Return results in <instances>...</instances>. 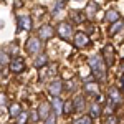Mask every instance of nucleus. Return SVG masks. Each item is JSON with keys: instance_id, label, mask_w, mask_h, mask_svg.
Masks as SVG:
<instances>
[{"instance_id": "obj_5", "label": "nucleus", "mask_w": 124, "mask_h": 124, "mask_svg": "<svg viewBox=\"0 0 124 124\" xmlns=\"http://www.w3.org/2000/svg\"><path fill=\"white\" fill-rule=\"evenodd\" d=\"M103 56H104V61L106 65H109V66H113L114 65V48L113 46H104L103 48Z\"/></svg>"}, {"instance_id": "obj_33", "label": "nucleus", "mask_w": 124, "mask_h": 124, "mask_svg": "<svg viewBox=\"0 0 124 124\" xmlns=\"http://www.w3.org/2000/svg\"><path fill=\"white\" fill-rule=\"evenodd\" d=\"M0 71H2V66H0Z\"/></svg>"}, {"instance_id": "obj_3", "label": "nucleus", "mask_w": 124, "mask_h": 124, "mask_svg": "<svg viewBox=\"0 0 124 124\" xmlns=\"http://www.w3.org/2000/svg\"><path fill=\"white\" fill-rule=\"evenodd\" d=\"M25 50L28 51L30 55H37L40 53V50H41V43H40V40L37 37H31V38L27 40V45H25Z\"/></svg>"}, {"instance_id": "obj_18", "label": "nucleus", "mask_w": 124, "mask_h": 124, "mask_svg": "<svg viewBox=\"0 0 124 124\" xmlns=\"http://www.w3.org/2000/svg\"><path fill=\"white\" fill-rule=\"evenodd\" d=\"M20 113H22V108H20L18 103H13V104L10 106V116L12 117H18Z\"/></svg>"}, {"instance_id": "obj_23", "label": "nucleus", "mask_w": 124, "mask_h": 124, "mask_svg": "<svg viewBox=\"0 0 124 124\" xmlns=\"http://www.w3.org/2000/svg\"><path fill=\"white\" fill-rule=\"evenodd\" d=\"M73 124H93V121H91V117H89V116H83V117L76 119Z\"/></svg>"}, {"instance_id": "obj_25", "label": "nucleus", "mask_w": 124, "mask_h": 124, "mask_svg": "<svg viewBox=\"0 0 124 124\" xmlns=\"http://www.w3.org/2000/svg\"><path fill=\"white\" fill-rule=\"evenodd\" d=\"M27 119H28V114H27V113H20V116L17 117L18 124H25V123H27Z\"/></svg>"}, {"instance_id": "obj_30", "label": "nucleus", "mask_w": 124, "mask_h": 124, "mask_svg": "<svg viewBox=\"0 0 124 124\" xmlns=\"http://www.w3.org/2000/svg\"><path fill=\"white\" fill-rule=\"evenodd\" d=\"M104 124H117V121H116V117H113V116H109L108 119H106Z\"/></svg>"}, {"instance_id": "obj_26", "label": "nucleus", "mask_w": 124, "mask_h": 124, "mask_svg": "<svg viewBox=\"0 0 124 124\" xmlns=\"http://www.w3.org/2000/svg\"><path fill=\"white\" fill-rule=\"evenodd\" d=\"M30 121H31V123H37V121H38L40 119V116H38V111H31V113H30Z\"/></svg>"}, {"instance_id": "obj_27", "label": "nucleus", "mask_w": 124, "mask_h": 124, "mask_svg": "<svg viewBox=\"0 0 124 124\" xmlns=\"http://www.w3.org/2000/svg\"><path fill=\"white\" fill-rule=\"evenodd\" d=\"M55 121H56V116L51 113V114H50L46 119H45V124H55Z\"/></svg>"}, {"instance_id": "obj_1", "label": "nucleus", "mask_w": 124, "mask_h": 124, "mask_svg": "<svg viewBox=\"0 0 124 124\" xmlns=\"http://www.w3.org/2000/svg\"><path fill=\"white\" fill-rule=\"evenodd\" d=\"M88 65H89L91 71H93V76H96L98 79H104V78H106L104 61H103V58H101V56H98V55L89 56V60H88Z\"/></svg>"}, {"instance_id": "obj_12", "label": "nucleus", "mask_w": 124, "mask_h": 124, "mask_svg": "<svg viewBox=\"0 0 124 124\" xmlns=\"http://www.w3.org/2000/svg\"><path fill=\"white\" fill-rule=\"evenodd\" d=\"M46 63H48V56L45 53H40L38 56L35 58V61H33L35 68H43V66H46Z\"/></svg>"}, {"instance_id": "obj_10", "label": "nucleus", "mask_w": 124, "mask_h": 124, "mask_svg": "<svg viewBox=\"0 0 124 124\" xmlns=\"http://www.w3.org/2000/svg\"><path fill=\"white\" fill-rule=\"evenodd\" d=\"M38 37H41V40H50L53 37V28L50 25H43L38 30Z\"/></svg>"}, {"instance_id": "obj_21", "label": "nucleus", "mask_w": 124, "mask_h": 124, "mask_svg": "<svg viewBox=\"0 0 124 124\" xmlns=\"http://www.w3.org/2000/svg\"><path fill=\"white\" fill-rule=\"evenodd\" d=\"M94 12H96V3L94 2L88 3V7H86V15H88L89 18H93V17H94Z\"/></svg>"}, {"instance_id": "obj_32", "label": "nucleus", "mask_w": 124, "mask_h": 124, "mask_svg": "<svg viewBox=\"0 0 124 124\" xmlns=\"http://www.w3.org/2000/svg\"><path fill=\"white\" fill-rule=\"evenodd\" d=\"M0 28H3V22L2 20H0Z\"/></svg>"}, {"instance_id": "obj_20", "label": "nucleus", "mask_w": 124, "mask_h": 124, "mask_svg": "<svg viewBox=\"0 0 124 124\" xmlns=\"http://www.w3.org/2000/svg\"><path fill=\"white\" fill-rule=\"evenodd\" d=\"M73 111H75V104H73V101H71V99L65 101V104H63V113H65V114H71Z\"/></svg>"}, {"instance_id": "obj_15", "label": "nucleus", "mask_w": 124, "mask_h": 124, "mask_svg": "<svg viewBox=\"0 0 124 124\" xmlns=\"http://www.w3.org/2000/svg\"><path fill=\"white\" fill-rule=\"evenodd\" d=\"M101 114V104L96 101L91 104V111H89V117H98V116Z\"/></svg>"}, {"instance_id": "obj_2", "label": "nucleus", "mask_w": 124, "mask_h": 124, "mask_svg": "<svg viewBox=\"0 0 124 124\" xmlns=\"http://www.w3.org/2000/svg\"><path fill=\"white\" fill-rule=\"evenodd\" d=\"M58 35L61 37L63 40H70L75 37V33H73V27H71V23H66V22H61L60 25H58Z\"/></svg>"}, {"instance_id": "obj_31", "label": "nucleus", "mask_w": 124, "mask_h": 124, "mask_svg": "<svg viewBox=\"0 0 124 124\" xmlns=\"http://www.w3.org/2000/svg\"><path fill=\"white\" fill-rule=\"evenodd\" d=\"M121 86H123V89H124V75H123V78H121Z\"/></svg>"}, {"instance_id": "obj_16", "label": "nucleus", "mask_w": 124, "mask_h": 124, "mask_svg": "<svg viewBox=\"0 0 124 124\" xmlns=\"http://www.w3.org/2000/svg\"><path fill=\"white\" fill-rule=\"evenodd\" d=\"M119 20V13L116 12V10H108L106 12V22H111V23H114Z\"/></svg>"}, {"instance_id": "obj_4", "label": "nucleus", "mask_w": 124, "mask_h": 124, "mask_svg": "<svg viewBox=\"0 0 124 124\" xmlns=\"http://www.w3.org/2000/svg\"><path fill=\"white\" fill-rule=\"evenodd\" d=\"M48 91H50V94L53 96V98H60V93L63 91V83H61L60 79L51 81L50 86H48Z\"/></svg>"}, {"instance_id": "obj_22", "label": "nucleus", "mask_w": 124, "mask_h": 124, "mask_svg": "<svg viewBox=\"0 0 124 124\" xmlns=\"http://www.w3.org/2000/svg\"><path fill=\"white\" fill-rule=\"evenodd\" d=\"M63 5H65V2H63V0H60V2H56V3H55V7H53V10H51V13H53V15L56 17L58 13L61 12V8H63Z\"/></svg>"}, {"instance_id": "obj_9", "label": "nucleus", "mask_w": 124, "mask_h": 124, "mask_svg": "<svg viewBox=\"0 0 124 124\" xmlns=\"http://www.w3.org/2000/svg\"><path fill=\"white\" fill-rule=\"evenodd\" d=\"M73 40H75V45L76 46H79V48H83V46H86L88 43H89V38H88V35L86 33H76L75 37H73Z\"/></svg>"}, {"instance_id": "obj_29", "label": "nucleus", "mask_w": 124, "mask_h": 124, "mask_svg": "<svg viewBox=\"0 0 124 124\" xmlns=\"http://www.w3.org/2000/svg\"><path fill=\"white\" fill-rule=\"evenodd\" d=\"M5 103H7V96L0 91V106H5Z\"/></svg>"}, {"instance_id": "obj_24", "label": "nucleus", "mask_w": 124, "mask_h": 124, "mask_svg": "<svg viewBox=\"0 0 124 124\" xmlns=\"http://www.w3.org/2000/svg\"><path fill=\"white\" fill-rule=\"evenodd\" d=\"M5 63H10L8 55H7L5 51H0V66H5Z\"/></svg>"}, {"instance_id": "obj_28", "label": "nucleus", "mask_w": 124, "mask_h": 124, "mask_svg": "<svg viewBox=\"0 0 124 124\" xmlns=\"http://www.w3.org/2000/svg\"><path fill=\"white\" fill-rule=\"evenodd\" d=\"M113 111H114V103L108 101V108H106V114H111Z\"/></svg>"}, {"instance_id": "obj_13", "label": "nucleus", "mask_w": 124, "mask_h": 124, "mask_svg": "<svg viewBox=\"0 0 124 124\" xmlns=\"http://www.w3.org/2000/svg\"><path fill=\"white\" fill-rule=\"evenodd\" d=\"M109 101L114 103V104H119V103H121V94L117 93L116 88H111V89H109Z\"/></svg>"}, {"instance_id": "obj_19", "label": "nucleus", "mask_w": 124, "mask_h": 124, "mask_svg": "<svg viewBox=\"0 0 124 124\" xmlns=\"http://www.w3.org/2000/svg\"><path fill=\"white\" fill-rule=\"evenodd\" d=\"M73 104H75V111H83V108H85V99H83V96H76V99L73 101Z\"/></svg>"}, {"instance_id": "obj_8", "label": "nucleus", "mask_w": 124, "mask_h": 124, "mask_svg": "<svg viewBox=\"0 0 124 124\" xmlns=\"http://www.w3.org/2000/svg\"><path fill=\"white\" fill-rule=\"evenodd\" d=\"M50 104H51V109H53V114L55 116H60L63 113V104H65V101H61V98H53V101H51Z\"/></svg>"}, {"instance_id": "obj_14", "label": "nucleus", "mask_w": 124, "mask_h": 124, "mask_svg": "<svg viewBox=\"0 0 124 124\" xmlns=\"http://www.w3.org/2000/svg\"><path fill=\"white\" fill-rule=\"evenodd\" d=\"M85 91L89 94H99V86L96 83H86L85 85Z\"/></svg>"}, {"instance_id": "obj_17", "label": "nucleus", "mask_w": 124, "mask_h": 124, "mask_svg": "<svg viewBox=\"0 0 124 124\" xmlns=\"http://www.w3.org/2000/svg\"><path fill=\"white\" fill-rule=\"evenodd\" d=\"M121 28H124V23L121 22V20H117V22H114V23L111 25V28H109V35H114V33H117Z\"/></svg>"}, {"instance_id": "obj_11", "label": "nucleus", "mask_w": 124, "mask_h": 124, "mask_svg": "<svg viewBox=\"0 0 124 124\" xmlns=\"http://www.w3.org/2000/svg\"><path fill=\"white\" fill-rule=\"evenodd\" d=\"M17 23H18L20 28H23V30H30V28H31V18H30V17H27V15L18 17Z\"/></svg>"}, {"instance_id": "obj_6", "label": "nucleus", "mask_w": 124, "mask_h": 124, "mask_svg": "<svg viewBox=\"0 0 124 124\" xmlns=\"http://www.w3.org/2000/svg\"><path fill=\"white\" fill-rule=\"evenodd\" d=\"M51 114V104L50 103H40V106H38V116H40V119H46L48 116Z\"/></svg>"}, {"instance_id": "obj_7", "label": "nucleus", "mask_w": 124, "mask_h": 124, "mask_svg": "<svg viewBox=\"0 0 124 124\" xmlns=\"http://www.w3.org/2000/svg\"><path fill=\"white\" fill-rule=\"evenodd\" d=\"M10 70H12L13 73H22V71L25 70L23 60H22V58H13V60L10 61Z\"/></svg>"}]
</instances>
